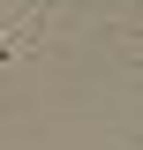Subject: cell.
<instances>
[{
	"label": "cell",
	"instance_id": "1",
	"mask_svg": "<svg viewBox=\"0 0 143 150\" xmlns=\"http://www.w3.org/2000/svg\"><path fill=\"white\" fill-rule=\"evenodd\" d=\"M8 53H15V38H0V68H8Z\"/></svg>",
	"mask_w": 143,
	"mask_h": 150
}]
</instances>
